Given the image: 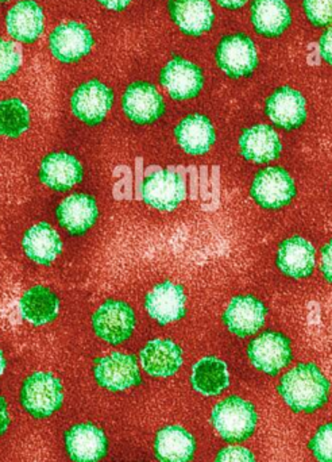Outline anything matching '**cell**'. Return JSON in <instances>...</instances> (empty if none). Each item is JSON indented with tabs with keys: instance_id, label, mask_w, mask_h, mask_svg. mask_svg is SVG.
Segmentation results:
<instances>
[{
	"instance_id": "cell-1",
	"label": "cell",
	"mask_w": 332,
	"mask_h": 462,
	"mask_svg": "<svg viewBox=\"0 0 332 462\" xmlns=\"http://www.w3.org/2000/svg\"><path fill=\"white\" fill-rule=\"evenodd\" d=\"M277 391L292 411L311 414L327 403L330 383L315 364H299L281 377Z\"/></svg>"
},
{
	"instance_id": "cell-2",
	"label": "cell",
	"mask_w": 332,
	"mask_h": 462,
	"mask_svg": "<svg viewBox=\"0 0 332 462\" xmlns=\"http://www.w3.org/2000/svg\"><path fill=\"white\" fill-rule=\"evenodd\" d=\"M212 428L230 444L244 442L254 434L258 414L252 402L230 396L219 402L211 412Z\"/></svg>"
},
{
	"instance_id": "cell-3",
	"label": "cell",
	"mask_w": 332,
	"mask_h": 462,
	"mask_svg": "<svg viewBox=\"0 0 332 462\" xmlns=\"http://www.w3.org/2000/svg\"><path fill=\"white\" fill-rule=\"evenodd\" d=\"M64 398L62 383L49 372H35L27 376L19 393L24 411L38 420L59 412L64 406Z\"/></svg>"
},
{
	"instance_id": "cell-4",
	"label": "cell",
	"mask_w": 332,
	"mask_h": 462,
	"mask_svg": "<svg viewBox=\"0 0 332 462\" xmlns=\"http://www.w3.org/2000/svg\"><path fill=\"white\" fill-rule=\"evenodd\" d=\"M215 61L227 78H249L257 69L258 51L254 41L244 32L225 35L215 49Z\"/></svg>"
},
{
	"instance_id": "cell-5",
	"label": "cell",
	"mask_w": 332,
	"mask_h": 462,
	"mask_svg": "<svg viewBox=\"0 0 332 462\" xmlns=\"http://www.w3.org/2000/svg\"><path fill=\"white\" fill-rule=\"evenodd\" d=\"M137 325L134 310L122 300L103 303L92 315V328L106 344L118 346L132 338Z\"/></svg>"
},
{
	"instance_id": "cell-6",
	"label": "cell",
	"mask_w": 332,
	"mask_h": 462,
	"mask_svg": "<svg viewBox=\"0 0 332 462\" xmlns=\"http://www.w3.org/2000/svg\"><path fill=\"white\" fill-rule=\"evenodd\" d=\"M95 37L83 22L68 21L54 27L48 38L53 59L62 64H75L91 53Z\"/></svg>"
},
{
	"instance_id": "cell-7",
	"label": "cell",
	"mask_w": 332,
	"mask_h": 462,
	"mask_svg": "<svg viewBox=\"0 0 332 462\" xmlns=\"http://www.w3.org/2000/svg\"><path fill=\"white\" fill-rule=\"evenodd\" d=\"M250 195L260 208L280 210L295 199V180L282 168L268 167L255 175Z\"/></svg>"
},
{
	"instance_id": "cell-8",
	"label": "cell",
	"mask_w": 332,
	"mask_h": 462,
	"mask_svg": "<svg viewBox=\"0 0 332 462\" xmlns=\"http://www.w3.org/2000/svg\"><path fill=\"white\" fill-rule=\"evenodd\" d=\"M247 357L255 369L276 376L293 360L290 338L279 331H265L247 346Z\"/></svg>"
},
{
	"instance_id": "cell-9",
	"label": "cell",
	"mask_w": 332,
	"mask_h": 462,
	"mask_svg": "<svg viewBox=\"0 0 332 462\" xmlns=\"http://www.w3.org/2000/svg\"><path fill=\"white\" fill-rule=\"evenodd\" d=\"M94 377L100 387L111 393H124L143 383L137 358L119 352L95 360Z\"/></svg>"
},
{
	"instance_id": "cell-10",
	"label": "cell",
	"mask_w": 332,
	"mask_h": 462,
	"mask_svg": "<svg viewBox=\"0 0 332 462\" xmlns=\"http://www.w3.org/2000/svg\"><path fill=\"white\" fill-rule=\"evenodd\" d=\"M114 105V92L100 80H89L78 86L70 97L73 116L88 125L97 126L107 118Z\"/></svg>"
},
{
	"instance_id": "cell-11",
	"label": "cell",
	"mask_w": 332,
	"mask_h": 462,
	"mask_svg": "<svg viewBox=\"0 0 332 462\" xmlns=\"http://www.w3.org/2000/svg\"><path fill=\"white\" fill-rule=\"evenodd\" d=\"M160 84L173 100L195 99L203 89L204 73L195 62L173 57L160 72Z\"/></svg>"
},
{
	"instance_id": "cell-12",
	"label": "cell",
	"mask_w": 332,
	"mask_h": 462,
	"mask_svg": "<svg viewBox=\"0 0 332 462\" xmlns=\"http://www.w3.org/2000/svg\"><path fill=\"white\" fill-rule=\"evenodd\" d=\"M124 116L135 125H152L162 118L166 106L164 97L148 81L130 84L122 97Z\"/></svg>"
},
{
	"instance_id": "cell-13",
	"label": "cell",
	"mask_w": 332,
	"mask_h": 462,
	"mask_svg": "<svg viewBox=\"0 0 332 462\" xmlns=\"http://www.w3.org/2000/svg\"><path fill=\"white\" fill-rule=\"evenodd\" d=\"M64 442L72 462H100L108 453L107 436L94 423H78L68 429Z\"/></svg>"
},
{
	"instance_id": "cell-14",
	"label": "cell",
	"mask_w": 332,
	"mask_h": 462,
	"mask_svg": "<svg viewBox=\"0 0 332 462\" xmlns=\"http://www.w3.org/2000/svg\"><path fill=\"white\" fill-rule=\"evenodd\" d=\"M265 304L253 295H239L231 299L227 309L223 312V323L234 336H253L265 325Z\"/></svg>"
},
{
	"instance_id": "cell-15",
	"label": "cell",
	"mask_w": 332,
	"mask_h": 462,
	"mask_svg": "<svg viewBox=\"0 0 332 462\" xmlns=\"http://www.w3.org/2000/svg\"><path fill=\"white\" fill-rule=\"evenodd\" d=\"M265 113L281 129H299L307 121L306 97L292 87H280L266 99Z\"/></svg>"
},
{
	"instance_id": "cell-16",
	"label": "cell",
	"mask_w": 332,
	"mask_h": 462,
	"mask_svg": "<svg viewBox=\"0 0 332 462\" xmlns=\"http://www.w3.org/2000/svg\"><path fill=\"white\" fill-rule=\"evenodd\" d=\"M185 195L184 180L173 171H159L143 181V202L159 211L176 210L185 199Z\"/></svg>"
},
{
	"instance_id": "cell-17",
	"label": "cell",
	"mask_w": 332,
	"mask_h": 462,
	"mask_svg": "<svg viewBox=\"0 0 332 462\" xmlns=\"http://www.w3.org/2000/svg\"><path fill=\"white\" fill-rule=\"evenodd\" d=\"M168 13L182 34L201 37L214 26L215 11L209 0H169Z\"/></svg>"
},
{
	"instance_id": "cell-18",
	"label": "cell",
	"mask_w": 332,
	"mask_h": 462,
	"mask_svg": "<svg viewBox=\"0 0 332 462\" xmlns=\"http://www.w3.org/2000/svg\"><path fill=\"white\" fill-rule=\"evenodd\" d=\"M145 309L149 317L161 326L182 319L187 314L184 288L171 282H160L146 295Z\"/></svg>"
},
{
	"instance_id": "cell-19",
	"label": "cell",
	"mask_w": 332,
	"mask_h": 462,
	"mask_svg": "<svg viewBox=\"0 0 332 462\" xmlns=\"http://www.w3.org/2000/svg\"><path fill=\"white\" fill-rule=\"evenodd\" d=\"M38 176L43 186L53 191L65 192L83 180L84 170L81 162L72 154L56 152L42 160Z\"/></svg>"
},
{
	"instance_id": "cell-20",
	"label": "cell",
	"mask_w": 332,
	"mask_h": 462,
	"mask_svg": "<svg viewBox=\"0 0 332 462\" xmlns=\"http://www.w3.org/2000/svg\"><path fill=\"white\" fill-rule=\"evenodd\" d=\"M5 29L16 42L34 43L45 30L42 7L35 0H21L5 14Z\"/></svg>"
},
{
	"instance_id": "cell-21",
	"label": "cell",
	"mask_w": 332,
	"mask_h": 462,
	"mask_svg": "<svg viewBox=\"0 0 332 462\" xmlns=\"http://www.w3.org/2000/svg\"><path fill=\"white\" fill-rule=\"evenodd\" d=\"M277 268L290 279H307L317 265V250L303 236H290L280 244L276 258Z\"/></svg>"
},
{
	"instance_id": "cell-22",
	"label": "cell",
	"mask_w": 332,
	"mask_h": 462,
	"mask_svg": "<svg viewBox=\"0 0 332 462\" xmlns=\"http://www.w3.org/2000/svg\"><path fill=\"white\" fill-rule=\"evenodd\" d=\"M143 371L157 379L174 376L184 363L181 347L171 339H152L140 353Z\"/></svg>"
},
{
	"instance_id": "cell-23",
	"label": "cell",
	"mask_w": 332,
	"mask_h": 462,
	"mask_svg": "<svg viewBox=\"0 0 332 462\" xmlns=\"http://www.w3.org/2000/svg\"><path fill=\"white\" fill-rule=\"evenodd\" d=\"M56 218L62 229L78 236L86 234L97 224L99 208L91 195L75 194L57 206Z\"/></svg>"
},
{
	"instance_id": "cell-24",
	"label": "cell",
	"mask_w": 332,
	"mask_h": 462,
	"mask_svg": "<svg viewBox=\"0 0 332 462\" xmlns=\"http://www.w3.org/2000/svg\"><path fill=\"white\" fill-rule=\"evenodd\" d=\"M174 137L180 148L190 156L208 153L217 141L214 125L201 114L185 116L174 129Z\"/></svg>"
},
{
	"instance_id": "cell-25",
	"label": "cell",
	"mask_w": 332,
	"mask_h": 462,
	"mask_svg": "<svg viewBox=\"0 0 332 462\" xmlns=\"http://www.w3.org/2000/svg\"><path fill=\"white\" fill-rule=\"evenodd\" d=\"M241 153L244 159L255 164H268L279 159L282 143L273 127L268 125H255L244 130L239 138Z\"/></svg>"
},
{
	"instance_id": "cell-26",
	"label": "cell",
	"mask_w": 332,
	"mask_h": 462,
	"mask_svg": "<svg viewBox=\"0 0 332 462\" xmlns=\"http://www.w3.org/2000/svg\"><path fill=\"white\" fill-rule=\"evenodd\" d=\"M250 19L258 34L277 38L292 24V13L285 0H254L250 7Z\"/></svg>"
},
{
	"instance_id": "cell-27",
	"label": "cell",
	"mask_w": 332,
	"mask_h": 462,
	"mask_svg": "<svg viewBox=\"0 0 332 462\" xmlns=\"http://www.w3.org/2000/svg\"><path fill=\"white\" fill-rule=\"evenodd\" d=\"M22 246L29 260L43 266L53 263L62 253L61 236L48 222L32 225L24 233Z\"/></svg>"
},
{
	"instance_id": "cell-28",
	"label": "cell",
	"mask_w": 332,
	"mask_h": 462,
	"mask_svg": "<svg viewBox=\"0 0 332 462\" xmlns=\"http://www.w3.org/2000/svg\"><path fill=\"white\" fill-rule=\"evenodd\" d=\"M22 318L32 326H45L56 319L60 311V299L53 290L45 285H34L19 300Z\"/></svg>"
},
{
	"instance_id": "cell-29",
	"label": "cell",
	"mask_w": 332,
	"mask_h": 462,
	"mask_svg": "<svg viewBox=\"0 0 332 462\" xmlns=\"http://www.w3.org/2000/svg\"><path fill=\"white\" fill-rule=\"evenodd\" d=\"M196 452V439L181 426H166L154 439V455L159 462H190Z\"/></svg>"
},
{
	"instance_id": "cell-30",
	"label": "cell",
	"mask_w": 332,
	"mask_h": 462,
	"mask_svg": "<svg viewBox=\"0 0 332 462\" xmlns=\"http://www.w3.org/2000/svg\"><path fill=\"white\" fill-rule=\"evenodd\" d=\"M190 385L203 396H219L230 387V372L227 364L220 358L208 356L192 366Z\"/></svg>"
},
{
	"instance_id": "cell-31",
	"label": "cell",
	"mask_w": 332,
	"mask_h": 462,
	"mask_svg": "<svg viewBox=\"0 0 332 462\" xmlns=\"http://www.w3.org/2000/svg\"><path fill=\"white\" fill-rule=\"evenodd\" d=\"M32 114L18 97L0 100V137L18 138L29 130Z\"/></svg>"
},
{
	"instance_id": "cell-32",
	"label": "cell",
	"mask_w": 332,
	"mask_h": 462,
	"mask_svg": "<svg viewBox=\"0 0 332 462\" xmlns=\"http://www.w3.org/2000/svg\"><path fill=\"white\" fill-rule=\"evenodd\" d=\"M21 65L22 54L15 43L0 37V83L16 75Z\"/></svg>"
},
{
	"instance_id": "cell-33",
	"label": "cell",
	"mask_w": 332,
	"mask_h": 462,
	"mask_svg": "<svg viewBox=\"0 0 332 462\" xmlns=\"http://www.w3.org/2000/svg\"><path fill=\"white\" fill-rule=\"evenodd\" d=\"M303 8L315 27L332 26V0H303Z\"/></svg>"
},
{
	"instance_id": "cell-34",
	"label": "cell",
	"mask_w": 332,
	"mask_h": 462,
	"mask_svg": "<svg viewBox=\"0 0 332 462\" xmlns=\"http://www.w3.org/2000/svg\"><path fill=\"white\" fill-rule=\"evenodd\" d=\"M309 450L318 462H332V423L318 429L309 441Z\"/></svg>"
},
{
	"instance_id": "cell-35",
	"label": "cell",
	"mask_w": 332,
	"mask_h": 462,
	"mask_svg": "<svg viewBox=\"0 0 332 462\" xmlns=\"http://www.w3.org/2000/svg\"><path fill=\"white\" fill-rule=\"evenodd\" d=\"M214 462H255V457L246 448L227 447L217 453Z\"/></svg>"
},
{
	"instance_id": "cell-36",
	"label": "cell",
	"mask_w": 332,
	"mask_h": 462,
	"mask_svg": "<svg viewBox=\"0 0 332 462\" xmlns=\"http://www.w3.org/2000/svg\"><path fill=\"white\" fill-rule=\"evenodd\" d=\"M319 53L325 62L332 67V26L320 35Z\"/></svg>"
},
{
	"instance_id": "cell-37",
	"label": "cell",
	"mask_w": 332,
	"mask_h": 462,
	"mask_svg": "<svg viewBox=\"0 0 332 462\" xmlns=\"http://www.w3.org/2000/svg\"><path fill=\"white\" fill-rule=\"evenodd\" d=\"M320 271L328 282L332 284V239L322 249V263H320Z\"/></svg>"
},
{
	"instance_id": "cell-38",
	"label": "cell",
	"mask_w": 332,
	"mask_h": 462,
	"mask_svg": "<svg viewBox=\"0 0 332 462\" xmlns=\"http://www.w3.org/2000/svg\"><path fill=\"white\" fill-rule=\"evenodd\" d=\"M11 425L10 407L5 396L0 395V437L7 433Z\"/></svg>"
},
{
	"instance_id": "cell-39",
	"label": "cell",
	"mask_w": 332,
	"mask_h": 462,
	"mask_svg": "<svg viewBox=\"0 0 332 462\" xmlns=\"http://www.w3.org/2000/svg\"><path fill=\"white\" fill-rule=\"evenodd\" d=\"M102 7H105L108 11H119L126 10L134 0H97Z\"/></svg>"
},
{
	"instance_id": "cell-40",
	"label": "cell",
	"mask_w": 332,
	"mask_h": 462,
	"mask_svg": "<svg viewBox=\"0 0 332 462\" xmlns=\"http://www.w3.org/2000/svg\"><path fill=\"white\" fill-rule=\"evenodd\" d=\"M249 0H217V5L225 10L236 11L247 5Z\"/></svg>"
},
{
	"instance_id": "cell-41",
	"label": "cell",
	"mask_w": 332,
	"mask_h": 462,
	"mask_svg": "<svg viewBox=\"0 0 332 462\" xmlns=\"http://www.w3.org/2000/svg\"><path fill=\"white\" fill-rule=\"evenodd\" d=\"M5 366H7V363H5V355H3L2 350H0V377L5 374Z\"/></svg>"
},
{
	"instance_id": "cell-42",
	"label": "cell",
	"mask_w": 332,
	"mask_h": 462,
	"mask_svg": "<svg viewBox=\"0 0 332 462\" xmlns=\"http://www.w3.org/2000/svg\"><path fill=\"white\" fill-rule=\"evenodd\" d=\"M10 2V0H0V3Z\"/></svg>"
}]
</instances>
